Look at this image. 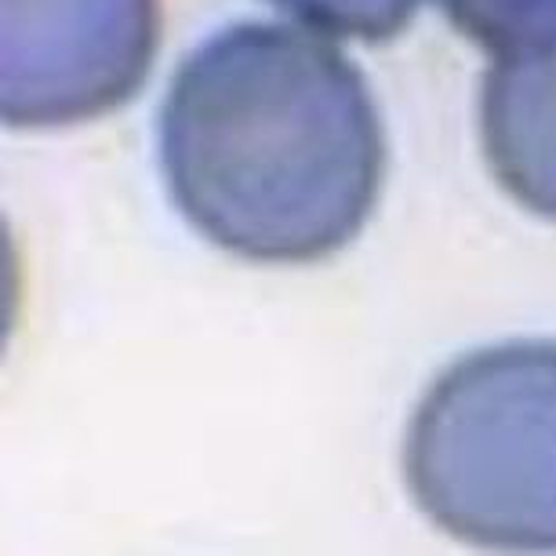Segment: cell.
<instances>
[{
    "instance_id": "obj_3",
    "label": "cell",
    "mask_w": 556,
    "mask_h": 556,
    "mask_svg": "<svg viewBox=\"0 0 556 556\" xmlns=\"http://www.w3.org/2000/svg\"><path fill=\"white\" fill-rule=\"evenodd\" d=\"M0 117L45 131L106 117L142 88L161 0H0Z\"/></svg>"
},
{
    "instance_id": "obj_2",
    "label": "cell",
    "mask_w": 556,
    "mask_h": 556,
    "mask_svg": "<svg viewBox=\"0 0 556 556\" xmlns=\"http://www.w3.org/2000/svg\"><path fill=\"white\" fill-rule=\"evenodd\" d=\"M404 477L451 539L556 549V342H502L444 367L407 426Z\"/></svg>"
},
{
    "instance_id": "obj_5",
    "label": "cell",
    "mask_w": 556,
    "mask_h": 556,
    "mask_svg": "<svg viewBox=\"0 0 556 556\" xmlns=\"http://www.w3.org/2000/svg\"><path fill=\"white\" fill-rule=\"evenodd\" d=\"M447 23L488 55L556 37V0H437Z\"/></svg>"
},
{
    "instance_id": "obj_4",
    "label": "cell",
    "mask_w": 556,
    "mask_h": 556,
    "mask_svg": "<svg viewBox=\"0 0 556 556\" xmlns=\"http://www.w3.org/2000/svg\"><path fill=\"white\" fill-rule=\"evenodd\" d=\"M480 142L502 190L534 215L556 218V37L491 55Z\"/></svg>"
},
{
    "instance_id": "obj_1",
    "label": "cell",
    "mask_w": 556,
    "mask_h": 556,
    "mask_svg": "<svg viewBox=\"0 0 556 556\" xmlns=\"http://www.w3.org/2000/svg\"><path fill=\"white\" fill-rule=\"evenodd\" d=\"M178 212L215 248L299 266L367 226L386 131L356 62L302 23H237L182 59L161 106Z\"/></svg>"
},
{
    "instance_id": "obj_6",
    "label": "cell",
    "mask_w": 556,
    "mask_h": 556,
    "mask_svg": "<svg viewBox=\"0 0 556 556\" xmlns=\"http://www.w3.org/2000/svg\"><path fill=\"white\" fill-rule=\"evenodd\" d=\"M302 26L328 37L390 40L412 23L422 0H269Z\"/></svg>"
}]
</instances>
